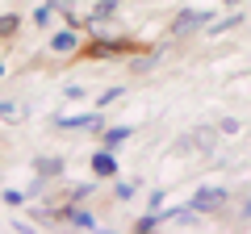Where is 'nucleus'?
I'll use <instances>...</instances> for the list:
<instances>
[{
	"label": "nucleus",
	"instance_id": "nucleus-14",
	"mask_svg": "<svg viewBox=\"0 0 251 234\" xmlns=\"http://www.w3.org/2000/svg\"><path fill=\"white\" fill-rule=\"evenodd\" d=\"M50 9H72V0H50Z\"/></svg>",
	"mask_w": 251,
	"mask_h": 234
},
{
	"label": "nucleus",
	"instance_id": "nucleus-8",
	"mask_svg": "<svg viewBox=\"0 0 251 234\" xmlns=\"http://www.w3.org/2000/svg\"><path fill=\"white\" fill-rule=\"evenodd\" d=\"M67 222L80 226V230H92V217H88V213H80V209H72V213H67Z\"/></svg>",
	"mask_w": 251,
	"mask_h": 234
},
{
	"label": "nucleus",
	"instance_id": "nucleus-16",
	"mask_svg": "<svg viewBox=\"0 0 251 234\" xmlns=\"http://www.w3.org/2000/svg\"><path fill=\"white\" fill-rule=\"evenodd\" d=\"M0 75H4V63H0Z\"/></svg>",
	"mask_w": 251,
	"mask_h": 234
},
{
	"label": "nucleus",
	"instance_id": "nucleus-13",
	"mask_svg": "<svg viewBox=\"0 0 251 234\" xmlns=\"http://www.w3.org/2000/svg\"><path fill=\"white\" fill-rule=\"evenodd\" d=\"M0 117H17V105H0Z\"/></svg>",
	"mask_w": 251,
	"mask_h": 234
},
{
	"label": "nucleus",
	"instance_id": "nucleus-1",
	"mask_svg": "<svg viewBox=\"0 0 251 234\" xmlns=\"http://www.w3.org/2000/svg\"><path fill=\"white\" fill-rule=\"evenodd\" d=\"M226 205V188H197V197H193V213H214V209Z\"/></svg>",
	"mask_w": 251,
	"mask_h": 234
},
{
	"label": "nucleus",
	"instance_id": "nucleus-6",
	"mask_svg": "<svg viewBox=\"0 0 251 234\" xmlns=\"http://www.w3.org/2000/svg\"><path fill=\"white\" fill-rule=\"evenodd\" d=\"M126 138H130V126H113V130H105V142H109V146H122Z\"/></svg>",
	"mask_w": 251,
	"mask_h": 234
},
{
	"label": "nucleus",
	"instance_id": "nucleus-7",
	"mask_svg": "<svg viewBox=\"0 0 251 234\" xmlns=\"http://www.w3.org/2000/svg\"><path fill=\"white\" fill-rule=\"evenodd\" d=\"M17 25H21V21L13 17V13H4V17H0V38H13V34H17Z\"/></svg>",
	"mask_w": 251,
	"mask_h": 234
},
{
	"label": "nucleus",
	"instance_id": "nucleus-15",
	"mask_svg": "<svg viewBox=\"0 0 251 234\" xmlns=\"http://www.w3.org/2000/svg\"><path fill=\"white\" fill-rule=\"evenodd\" d=\"M226 4H239V0H226Z\"/></svg>",
	"mask_w": 251,
	"mask_h": 234
},
{
	"label": "nucleus",
	"instance_id": "nucleus-9",
	"mask_svg": "<svg viewBox=\"0 0 251 234\" xmlns=\"http://www.w3.org/2000/svg\"><path fill=\"white\" fill-rule=\"evenodd\" d=\"M155 226H159V217H155V213H147V217H138V226H134V230H138V234H151Z\"/></svg>",
	"mask_w": 251,
	"mask_h": 234
},
{
	"label": "nucleus",
	"instance_id": "nucleus-2",
	"mask_svg": "<svg viewBox=\"0 0 251 234\" xmlns=\"http://www.w3.org/2000/svg\"><path fill=\"white\" fill-rule=\"evenodd\" d=\"M54 126L59 130H100L105 121H100V109H97V113H80V117H59Z\"/></svg>",
	"mask_w": 251,
	"mask_h": 234
},
{
	"label": "nucleus",
	"instance_id": "nucleus-11",
	"mask_svg": "<svg viewBox=\"0 0 251 234\" xmlns=\"http://www.w3.org/2000/svg\"><path fill=\"white\" fill-rule=\"evenodd\" d=\"M38 171H42V176H54V171H59V163H54V159H46V163H38Z\"/></svg>",
	"mask_w": 251,
	"mask_h": 234
},
{
	"label": "nucleus",
	"instance_id": "nucleus-5",
	"mask_svg": "<svg viewBox=\"0 0 251 234\" xmlns=\"http://www.w3.org/2000/svg\"><path fill=\"white\" fill-rule=\"evenodd\" d=\"M75 46H80V38H75L72 29H63V34H54V38H50V50H54V54H72Z\"/></svg>",
	"mask_w": 251,
	"mask_h": 234
},
{
	"label": "nucleus",
	"instance_id": "nucleus-3",
	"mask_svg": "<svg viewBox=\"0 0 251 234\" xmlns=\"http://www.w3.org/2000/svg\"><path fill=\"white\" fill-rule=\"evenodd\" d=\"M205 21H209V13L184 9V13H180V17H176V25H172V34H193V29H197V25H205Z\"/></svg>",
	"mask_w": 251,
	"mask_h": 234
},
{
	"label": "nucleus",
	"instance_id": "nucleus-17",
	"mask_svg": "<svg viewBox=\"0 0 251 234\" xmlns=\"http://www.w3.org/2000/svg\"><path fill=\"white\" fill-rule=\"evenodd\" d=\"M247 213H251V201H247Z\"/></svg>",
	"mask_w": 251,
	"mask_h": 234
},
{
	"label": "nucleus",
	"instance_id": "nucleus-4",
	"mask_svg": "<svg viewBox=\"0 0 251 234\" xmlns=\"http://www.w3.org/2000/svg\"><path fill=\"white\" fill-rule=\"evenodd\" d=\"M92 176H97V180L117 176V159H113V151H97V155H92Z\"/></svg>",
	"mask_w": 251,
	"mask_h": 234
},
{
	"label": "nucleus",
	"instance_id": "nucleus-10",
	"mask_svg": "<svg viewBox=\"0 0 251 234\" xmlns=\"http://www.w3.org/2000/svg\"><path fill=\"white\" fill-rule=\"evenodd\" d=\"M117 96H122V88H109V92H100V96H97V109H105V105H113Z\"/></svg>",
	"mask_w": 251,
	"mask_h": 234
},
{
	"label": "nucleus",
	"instance_id": "nucleus-12",
	"mask_svg": "<svg viewBox=\"0 0 251 234\" xmlns=\"http://www.w3.org/2000/svg\"><path fill=\"white\" fill-rule=\"evenodd\" d=\"M4 201H9V205H21V201H25V192H17V188H9V192H4Z\"/></svg>",
	"mask_w": 251,
	"mask_h": 234
}]
</instances>
